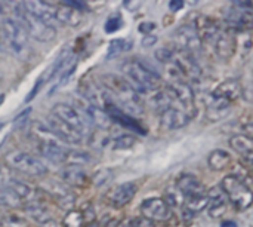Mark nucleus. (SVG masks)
Returning a JSON list of instances; mask_svg holds the SVG:
<instances>
[{
	"label": "nucleus",
	"instance_id": "obj_29",
	"mask_svg": "<svg viewBox=\"0 0 253 227\" xmlns=\"http://www.w3.org/2000/svg\"><path fill=\"white\" fill-rule=\"evenodd\" d=\"M231 162H233L231 155L222 149H216V150L211 152L208 156V165L215 172H221V171L228 170L231 167Z\"/></svg>",
	"mask_w": 253,
	"mask_h": 227
},
{
	"label": "nucleus",
	"instance_id": "obj_42",
	"mask_svg": "<svg viewBox=\"0 0 253 227\" xmlns=\"http://www.w3.org/2000/svg\"><path fill=\"white\" fill-rule=\"evenodd\" d=\"M62 4H65V6H68V7H71V9H76V10H79V12H84V10H87L89 9V4L86 3V1H80V0H67V1H64Z\"/></svg>",
	"mask_w": 253,
	"mask_h": 227
},
{
	"label": "nucleus",
	"instance_id": "obj_34",
	"mask_svg": "<svg viewBox=\"0 0 253 227\" xmlns=\"http://www.w3.org/2000/svg\"><path fill=\"white\" fill-rule=\"evenodd\" d=\"M0 207L18 208L21 207V201L6 186H0Z\"/></svg>",
	"mask_w": 253,
	"mask_h": 227
},
{
	"label": "nucleus",
	"instance_id": "obj_45",
	"mask_svg": "<svg viewBox=\"0 0 253 227\" xmlns=\"http://www.w3.org/2000/svg\"><path fill=\"white\" fill-rule=\"evenodd\" d=\"M233 6H236L237 9L245 10V12H252L253 9L252 1H233Z\"/></svg>",
	"mask_w": 253,
	"mask_h": 227
},
{
	"label": "nucleus",
	"instance_id": "obj_14",
	"mask_svg": "<svg viewBox=\"0 0 253 227\" xmlns=\"http://www.w3.org/2000/svg\"><path fill=\"white\" fill-rule=\"evenodd\" d=\"M47 129L61 141V143H68V144H80L84 138V135H82L80 132H77L76 129L70 128L68 125H65L64 122H61L59 119H56L55 116H47L46 123Z\"/></svg>",
	"mask_w": 253,
	"mask_h": 227
},
{
	"label": "nucleus",
	"instance_id": "obj_1",
	"mask_svg": "<svg viewBox=\"0 0 253 227\" xmlns=\"http://www.w3.org/2000/svg\"><path fill=\"white\" fill-rule=\"evenodd\" d=\"M102 86L111 95L113 101L126 114L135 117L144 113V104L139 94L129 85V82L119 74H104Z\"/></svg>",
	"mask_w": 253,
	"mask_h": 227
},
{
	"label": "nucleus",
	"instance_id": "obj_37",
	"mask_svg": "<svg viewBox=\"0 0 253 227\" xmlns=\"http://www.w3.org/2000/svg\"><path fill=\"white\" fill-rule=\"evenodd\" d=\"M90 144H92L95 149L101 150V149L107 147L108 144H111V138H110V135L107 134V131H99V129H98V131L90 137Z\"/></svg>",
	"mask_w": 253,
	"mask_h": 227
},
{
	"label": "nucleus",
	"instance_id": "obj_43",
	"mask_svg": "<svg viewBox=\"0 0 253 227\" xmlns=\"http://www.w3.org/2000/svg\"><path fill=\"white\" fill-rule=\"evenodd\" d=\"M25 222L24 220H21L19 217H15V216H12V217H7L3 223H1V227H25Z\"/></svg>",
	"mask_w": 253,
	"mask_h": 227
},
{
	"label": "nucleus",
	"instance_id": "obj_44",
	"mask_svg": "<svg viewBox=\"0 0 253 227\" xmlns=\"http://www.w3.org/2000/svg\"><path fill=\"white\" fill-rule=\"evenodd\" d=\"M10 178H12V175H10L9 168L6 165L0 164V186H6Z\"/></svg>",
	"mask_w": 253,
	"mask_h": 227
},
{
	"label": "nucleus",
	"instance_id": "obj_46",
	"mask_svg": "<svg viewBox=\"0 0 253 227\" xmlns=\"http://www.w3.org/2000/svg\"><path fill=\"white\" fill-rule=\"evenodd\" d=\"M154 28H156V24L148 21V22H142V24L139 25L138 30H139L141 33H144V34H151V31H153Z\"/></svg>",
	"mask_w": 253,
	"mask_h": 227
},
{
	"label": "nucleus",
	"instance_id": "obj_41",
	"mask_svg": "<svg viewBox=\"0 0 253 227\" xmlns=\"http://www.w3.org/2000/svg\"><path fill=\"white\" fill-rule=\"evenodd\" d=\"M122 227H154V223L144 217H136V219L127 220Z\"/></svg>",
	"mask_w": 253,
	"mask_h": 227
},
{
	"label": "nucleus",
	"instance_id": "obj_13",
	"mask_svg": "<svg viewBox=\"0 0 253 227\" xmlns=\"http://www.w3.org/2000/svg\"><path fill=\"white\" fill-rule=\"evenodd\" d=\"M141 214L144 219L150 220V222H166L170 219L172 216V210L170 205H168V202L162 198H148L141 204Z\"/></svg>",
	"mask_w": 253,
	"mask_h": 227
},
{
	"label": "nucleus",
	"instance_id": "obj_9",
	"mask_svg": "<svg viewBox=\"0 0 253 227\" xmlns=\"http://www.w3.org/2000/svg\"><path fill=\"white\" fill-rule=\"evenodd\" d=\"M52 116H55L56 119H59L61 122H64L65 125H68L70 128L76 129L77 132H80L82 135H86L89 131V122L84 117V114L82 113V110L76 109L71 104L67 103H56L52 107Z\"/></svg>",
	"mask_w": 253,
	"mask_h": 227
},
{
	"label": "nucleus",
	"instance_id": "obj_51",
	"mask_svg": "<svg viewBox=\"0 0 253 227\" xmlns=\"http://www.w3.org/2000/svg\"><path fill=\"white\" fill-rule=\"evenodd\" d=\"M221 227H237V223L233 222V220H228V222H222Z\"/></svg>",
	"mask_w": 253,
	"mask_h": 227
},
{
	"label": "nucleus",
	"instance_id": "obj_40",
	"mask_svg": "<svg viewBox=\"0 0 253 227\" xmlns=\"http://www.w3.org/2000/svg\"><path fill=\"white\" fill-rule=\"evenodd\" d=\"M122 25H123V19H122V16H120L119 13H114V15L108 16V19L105 21L104 28H105V31H107V33H116L117 30H120V28H122Z\"/></svg>",
	"mask_w": 253,
	"mask_h": 227
},
{
	"label": "nucleus",
	"instance_id": "obj_23",
	"mask_svg": "<svg viewBox=\"0 0 253 227\" xmlns=\"http://www.w3.org/2000/svg\"><path fill=\"white\" fill-rule=\"evenodd\" d=\"M208 205H209L208 192H206L205 195H199V196H193V198H185V199L182 201L181 214H182L184 220H191V219H194L199 213H202Z\"/></svg>",
	"mask_w": 253,
	"mask_h": 227
},
{
	"label": "nucleus",
	"instance_id": "obj_10",
	"mask_svg": "<svg viewBox=\"0 0 253 227\" xmlns=\"http://www.w3.org/2000/svg\"><path fill=\"white\" fill-rule=\"evenodd\" d=\"M173 43H175L176 49L193 54V55L196 52L202 51V46H203V42H202L199 33L196 31V28L193 27V24L179 25L173 31Z\"/></svg>",
	"mask_w": 253,
	"mask_h": 227
},
{
	"label": "nucleus",
	"instance_id": "obj_3",
	"mask_svg": "<svg viewBox=\"0 0 253 227\" xmlns=\"http://www.w3.org/2000/svg\"><path fill=\"white\" fill-rule=\"evenodd\" d=\"M0 30L3 34V48L10 55L18 59H27L30 57V46H28V34L22 28V25L15 18H4L1 19Z\"/></svg>",
	"mask_w": 253,
	"mask_h": 227
},
{
	"label": "nucleus",
	"instance_id": "obj_38",
	"mask_svg": "<svg viewBox=\"0 0 253 227\" xmlns=\"http://www.w3.org/2000/svg\"><path fill=\"white\" fill-rule=\"evenodd\" d=\"M113 178V171L108 168H102L98 172H95V175L92 177V184L95 187H102L105 186L110 180Z\"/></svg>",
	"mask_w": 253,
	"mask_h": 227
},
{
	"label": "nucleus",
	"instance_id": "obj_2",
	"mask_svg": "<svg viewBox=\"0 0 253 227\" xmlns=\"http://www.w3.org/2000/svg\"><path fill=\"white\" fill-rule=\"evenodd\" d=\"M123 77L138 94H151L159 91L162 77L150 61L144 58H135L123 64Z\"/></svg>",
	"mask_w": 253,
	"mask_h": 227
},
{
	"label": "nucleus",
	"instance_id": "obj_26",
	"mask_svg": "<svg viewBox=\"0 0 253 227\" xmlns=\"http://www.w3.org/2000/svg\"><path fill=\"white\" fill-rule=\"evenodd\" d=\"M230 146L234 152H237L249 165L253 162V143L252 137L246 134H236L230 138Z\"/></svg>",
	"mask_w": 253,
	"mask_h": 227
},
{
	"label": "nucleus",
	"instance_id": "obj_36",
	"mask_svg": "<svg viewBox=\"0 0 253 227\" xmlns=\"http://www.w3.org/2000/svg\"><path fill=\"white\" fill-rule=\"evenodd\" d=\"M83 225H84V220H83V214L80 210L68 211L62 220V226L64 227H83Z\"/></svg>",
	"mask_w": 253,
	"mask_h": 227
},
{
	"label": "nucleus",
	"instance_id": "obj_28",
	"mask_svg": "<svg viewBox=\"0 0 253 227\" xmlns=\"http://www.w3.org/2000/svg\"><path fill=\"white\" fill-rule=\"evenodd\" d=\"M55 19L59 21L62 25H68V27H77L82 24L83 21V13L76 10V9H71L65 4H59L56 6V12H55Z\"/></svg>",
	"mask_w": 253,
	"mask_h": 227
},
{
	"label": "nucleus",
	"instance_id": "obj_32",
	"mask_svg": "<svg viewBox=\"0 0 253 227\" xmlns=\"http://www.w3.org/2000/svg\"><path fill=\"white\" fill-rule=\"evenodd\" d=\"M89 162H92V156L83 150H67L65 161H64L67 167H80V168Z\"/></svg>",
	"mask_w": 253,
	"mask_h": 227
},
{
	"label": "nucleus",
	"instance_id": "obj_35",
	"mask_svg": "<svg viewBox=\"0 0 253 227\" xmlns=\"http://www.w3.org/2000/svg\"><path fill=\"white\" fill-rule=\"evenodd\" d=\"M130 49V45L123 40V39H116L113 42H110V46H108V52H107V58H116L117 55L123 54L125 51H129Z\"/></svg>",
	"mask_w": 253,
	"mask_h": 227
},
{
	"label": "nucleus",
	"instance_id": "obj_12",
	"mask_svg": "<svg viewBox=\"0 0 253 227\" xmlns=\"http://www.w3.org/2000/svg\"><path fill=\"white\" fill-rule=\"evenodd\" d=\"M42 189L61 207L65 210H70L74 207L76 204V195L73 193V190L70 187H67L64 183L61 181H55V180H46L42 183Z\"/></svg>",
	"mask_w": 253,
	"mask_h": 227
},
{
	"label": "nucleus",
	"instance_id": "obj_11",
	"mask_svg": "<svg viewBox=\"0 0 253 227\" xmlns=\"http://www.w3.org/2000/svg\"><path fill=\"white\" fill-rule=\"evenodd\" d=\"M172 65L179 71L181 76L190 79V80H199L202 77V67L194 58L193 54L173 49V62Z\"/></svg>",
	"mask_w": 253,
	"mask_h": 227
},
{
	"label": "nucleus",
	"instance_id": "obj_16",
	"mask_svg": "<svg viewBox=\"0 0 253 227\" xmlns=\"http://www.w3.org/2000/svg\"><path fill=\"white\" fill-rule=\"evenodd\" d=\"M136 192H138V184L127 181V183L119 184L114 189H111L107 193V201L114 208H123L135 198Z\"/></svg>",
	"mask_w": 253,
	"mask_h": 227
},
{
	"label": "nucleus",
	"instance_id": "obj_30",
	"mask_svg": "<svg viewBox=\"0 0 253 227\" xmlns=\"http://www.w3.org/2000/svg\"><path fill=\"white\" fill-rule=\"evenodd\" d=\"M24 214L28 216L37 226H42V225H44L46 222H49L50 219H53V217L50 216V213L47 211V208H46L43 204H40L39 201L30 202L27 207H24Z\"/></svg>",
	"mask_w": 253,
	"mask_h": 227
},
{
	"label": "nucleus",
	"instance_id": "obj_17",
	"mask_svg": "<svg viewBox=\"0 0 253 227\" xmlns=\"http://www.w3.org/2000/svg\"><path fill=\"white\" fill-rule=\"evenodd\" d=\"M191 117H193L191 113L178 107H170L165 110L163 113H160V125L163 129H168V131L181 129L190 123Z\"/></svg>",
	"mask_w": 253,
	"mask_h": 227
},
{
	"label": "nucleus",
	"instance_id": "obj_27",
	"mask_svg": "<svg viewBox=\"0 0 253 227\" xmlns=\"http://www.w3.org/2000/svg\"><path fill=\"white\" fill-rule=\"evenodd\" d=\"M24 7L31 12L33 15H36L37 18L50 22L52 19H55V12H56V4L49 3V1H24Z\"/></svg>",
	"mask_w": 253,
	"mask_h": 227
},
{
	"label": "nucleus",
	"instance_id": "obj_22",
	"mask_svg": "<svg viewBox=\"0 0 253 227\" xmlns=\"http://www.w3.org/2000/svg\"><path fill=\"white\" fill-rule=\"evenodd\" d=\"M6 187H7V189H9L21 202H22V201H27V202L30 204V202L39 201V190H37L36 187H33L31 184L22 181V180H18V178L12 177V178L7 181Z\"/></svg>",
	"mask_w": 253,
	"mask_h": 227
},
{
	"label": "nucleus",
	"instance_id": "obj_7",
	"mask_svg": "<svg viewBox=\"0 0 253 227\" xmlns=\"http://www.w3.org/2000/svg\"><path fill=\"white\" fill-rule=\"evenodd\" d=\"M169 73H172V74H170L169 83H168L165 91L169 94V97L172 98L173 103H178L182 107V110L194 114L196 110H194V92H193V88L190 86V83L187 80H182V76L179 74V71L175 67Z\"/></svg>",
	"mask_w": 253,
	"mask_h": 227
},
{
	"label": "nucleus",
	"instance_id": "obj_52",
	"mask_svg": "<svg viewBox=\"0 0 253 227\" xmlns=\"http://www.w3.org/2000/svg\"><path fill=\"white\" fill-rule=\"evenodd\" d=\"M3 52H4V48H3V45H1V42H0V57L3 55Z\"/></svg>",
	"mask_w": 253,
	"mask_h": 227
},
{
	"label": "nucleus",
	"instance_id": "obj_21",
	"mask_svg": "<svg viewBox=\"0 0 253 227\" xmlns=\"http://www.w3.org/2000/svg\"><path fill=\"white\" fill-rule=\"evenodd\" d=\"M222 18L234 30H246L252 24V12L240 10L233 4L222 10Z\"/></svg>",
	"mask_w": 253,
	"mask_h": 227
},
{
	"label": "nucleus",
	"instance_id": "obj_49",
	"mask_svg": "<svg viewBox=\"0 0 253 227\" xmlns=\"http://www.w3.org/2000/svg\"><path fill=\"white\" fill-rule=\"evenodd\" d=\"M9 3H3V1H0V18H7L9 15Z\"/></svg>",
	"mask_w": 253,
	"mask_h": 227
},
{
	"label": "nucleus",
	"instance_id": "obj_20",
	"mask_svg": "<svg viewBox=\"0 0 253 227\" xmlns=\"http://www.w3.org/2000/svg\"><path fill=\"white\" fill-rule=\"evenodd\" d=\"M176 190L184 196V199L206 193L203 183L193 174H181L176 180Z\"/></svg>",
	"mask_w": 253,
	"mask_h": 227
},
{
	"label": "nucleus",
	"instance_id": "obj_8",
	"mask_svg": "<svg viewBox=\"0 0 253 227\" xmlns=\"http://www.w3.org/2000/svg\"><path fill=\"white\" fill-rule=\"evenodd\" d=\"M221 189L237 211H245L252 205V189L233 174L224 177Z\"/></svg>",
	"mask_w": 253,
	"mask_h": 227
},
{
	"label": "nucleus",
	"instance_id": "obj_53",
	"mask_svg": "<svg viewBox=\"0 0 253 227\" xmlns=\"http://www.w3.org/2000/svg\"><path fill=\"white\" fill-rule=\"evenodd\" d=\"M3 126H4V125H3V123H1V122H0V131H1V129H3Z\"/></svg>",
	"mask_w": 253,
	"mask_h": 227
},
{
	"label": "nucleus",
	"instance_id": "obj_19",
	"mask_svg": "<svg viewBox=\"0 0 253 227\" xmlns=\"http://www.w3.org/2000/svg\"><path fill=\"white\" fill-rule=\"evenodd\" d=\"M208 196H209V205H208L209 217L213 220L222 219L228 210V199L225 193L222 192L221 187H213L208 192Z\"/></svg>",
	"mask_w": 253,
	"mask_h": 227
},
{
	"label": "nucleus",
	"instance_id": "obj_47",
	"mask_svg": "<svg viewBox=\"0 0 253 227\" xmlns=\"http://www.w3.org/2000/svg\"><path fill=\"white\" fill-rule=\"evenodd\" d=\"M141 43H142V46H144V48H150V46H153V45H156V43H157V37H156V36H153V34H145Z\"/></svg>",
	"mask_w": 253,
	"mask_h": 227
},
{
	"label": "nucleus",
	"instance_id": "obj_54",
	"mask_svg": "<svg viewBox=\"0 0 253 227\" xmlns=\"http://www.w3.org/2000/svg\"><path fill=\"white\" fill-rule=\"evenodd\" d=\"M0 227H1V223H0Z\"/></svg>",
	"mask_w": 253,
	"mask_h": 227
},
{
	"label": "nucleus",
	"instance_id": "obj_39",
	"mask_svg": "<svg viewBox=\"0 0 253 227\" xmlns=\"http://www.w3.org/2000/svg\"><path fill=\"white\" fill-rule=\"evenodd\" d=\"M154 57L162 64H172L173 62V49H169L166 46H162V48L156 49Z\"/></svg>",
	"mask_w": 253,
	"mask_h": 227
},
{
	"label": "nucleus",
	"instance_id": "obj_5",
	"mask_svg": "<svg viewBox=\"0 0 253 227\" xmlns=\"http://www.w3.org/2000/svg\"><path fill=\"white\" fill-rule=\"evenodd\" d=\"M77 55H74L71 46H67L65 49L61 51V54L58 55L56 61L53 62V65L50 67V73L46 82H50V88L47 95L50 97L59 86L65 85L68 82V79L73 76V73L76 71L77 67Z\"/></svg>",
	"mask_w": 253,
	"mask_h": 227
},
{
	"label": "nucleus",
	"instance_id": "obj_18",
	"mask_svg": "<svg viewBox=\"0 0 253 227\" xmlns=\"http://www.w3.org/2000/svg\"><path fill=\"white\" fill-rule=\"evenodd\" d=\"M242 94H243L242 83L239 80H236V79H227L222 83H219L209 95L216 98V100L233 104Z\"/></svg>",
	"mask_w": 253,
	"mask_h": 227
},
{
	"label": "nucleus",
	"instance_id": "obj_50",
	"mask_svg": "<svg viewBox=\"0 0 253 227\" xmlns=\"http://www.w3.org/2000/svg\"><path fill=\"white\" fill-rule=\"evenodd\" d=\"M123 4H125L129 10H136V7H138L141 3H139V1H125Z\"/></svg>",
	"mask_w": 253,
	"mask_h": 227
},
{
	"label": "nucleus",
	"instance_id": "obj_4",
	"mask_svg": "<svg viewBox=\"0 0 253 227\" xmlns=\"http://www.w3.org/2000/svg\"><path fill=\"white\" fill-rule=\"evenodd\" d=\"M12 12L16 15V21L22 25L25 33L37 42H52L56 37V28L52 22H46L24 7V3H12Z\"/></svg>",
	"mask_w": 253,
	"mask_h": 227
},
{
	"label": "nucleus",
	"instance_id": "obj_48",
	"mask_svg": "<svg viewBox=\"0 0 253 227\" xmlns=\"http://www.w3.org/2000/svg\"><path fill=\"white\" fill-rule=\"evenodd\" d=\"M168 6H169V9H170L172 12H178L179 9L184 7V1H182V0H170V1L168 3Z\"/></svg>",
	"mask_w": 253,
	"mask_h": 227
},
{
	"label": "nucleus",
	"instance_id": "obj_31",
	"mask_svg": "<svg viewBox=\"0 0 253 227\" xmlns=\"http://www.w3.org/2000/svg\"><path fill=\"white\" fill-rule=\"evenodd\" d=\"M148 101H150V106H151L154 110H157L159 113H163L165 110L173 107V106H172L173 101H172V98L169 97V94H168L165 89H163V91H154V92H151Z\"/></svg>",
	"mask_w": 253,
	"mask_h": 227
},
{
	"label": "nucleus",
	"instance_id": "obj_6",
	"mask_svg": "<svg viewBox=\"0 0 253 227\" xmlns=\"http://www.w3.org/2000/svg\"><path fill=\"white\" fill-rule=\"evenodd\" d=\"M4 162L7 168L28 177H43L49 171L47 167L39 158L27 152H9L4 156Z\"/></svg>",
	"mask_w": 253,
	"mask_h": 227
},
{
	"label": "nucleus",
	"instance_id": "obj_15",
	"mask_svg": "<svg viewBox=\"0 0 253 227\" xmlns=\"http://www.w3.org/2000/svg\"><path fill=\"white\" fill-rule=\"evenodd\" d=\"M209 45L212 46V49L216 54V57L221 58V59H224V61L231 59L234 57L236 48H237V42H236L234 34H231L230 31H225V30H221L209 42Z\"/></svg>",
	"mask_w": 253,
	"mask_h": 227
},
{
	"label": "nucleus",
	"instance_id": "obj_24",
	"mask_svg": "<svg viewBox=\"0 0 253 227\" xmlns=\"http://www.w3.org/2000/svg\"><path fill=\"white\" fill-rule=\"evenodd\" d=\"M59 178L61 183L73 187H84L89 181L86 171L80 167H64V170L59 171Z\"/></svg>",
	"mask_w": 253,
	"mask_h": 227
},
{
	"label": "nucleus",
	"instance_id": "obj_33",
	"mask_svg": "<svg viewBox=\"0 0 253 227\" xmlns=\"http://www.w3.org/2000/svg\"><path fill=\"white\" fill-rule=\"evenodd\" d=\"M136 143V138L130 134H123V135H119L116 137L113 141H111V149L116 150V152H122V150H129L135 146Z\"/></svg>",
	"mask_w": 253,
	"mask_h": 227
},
{
	"label": "nucleus",
	"instance_id": "obj_25",
	"mask_svg": "<svg viewBox=\"0 0 253 227\" xmlns=\"http://www.w3.org/2000/svg\"><path fill=\"white\" fill-rule=\"evenodd\" d=\"M82 113L87 119L89 125L96 126L99 131H107L111 126V119L108 117V114L102 109H99L96 106H92V104L86 103V106L83 107Z\"/></svg>",
	"mask_w": 253,
	"mask_h": 227
}]
</instances>
